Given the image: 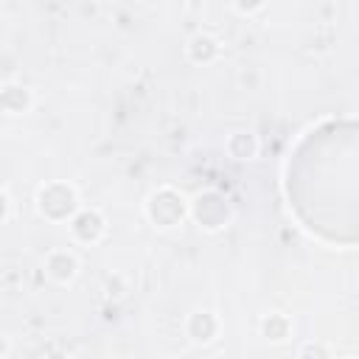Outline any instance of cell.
I'll return each instance as SVG.
<instances>
[{
	"mask_svg": "<svg viewBox=\"0 0 359 359\" xmlns=\"http://www.w3.org/2000/svg\"><path fill=\"white\" fill-rule=\"evenodd\" d=\"M74 205H76L74 188H67L62 183H59V197H53V188L51 185L40 191V210L45 213V217H51V219H65L67 213L74 210Z\"/></svg>",
	"mask_w": 359,
	"mask_h": 359,
	"instance_id": "1",
	"label": "cell"
},
{
	"mask_svg": "<svg viewBox=\"0 0 359 359\" xmlns=\"http://www.w3.org/2000/svg\"><path fill=\"white\" fill-rule=\"evenodd\" d=\"M74 233L82 239V242H96L101 233H104V219L99 210H82L79 217L74 219Z\"/></svg>",
	"mask_w": 359,
	"mask_h": 359,
	"instance_id": "2",
	"label": "cell"
},
{
	"mask_svg": "<svg viewBox=\"0 0 359 359\" xmlns=\"http://www.w3.org/2000/svg\"><path fill=\"white\" fill-rule=\"evenodd\" d=\"M76 269H79L76 258L70 256V253H65V250H59V253H53V256L48 258V275H51V278H56L59 283L70 281V278L76 275Z\"/></svg>",
	"mask_w": 359,
	"mask_h": 359,
	"instance_id": "3",
	"label": "cell"
},
{
	"mask_svg": "<svg viewBox=\"0 0 359 359\" xmlns=\"http://www.w3.org/2000/svg\"><path fill=\"white\" fill-rule=\"evenodd\" d=\"M217 328H219V323H217V317H213L210 312H197V315H191V320H188V334H191L197 342L213 340Z\"/></svg>",
	"mask_w": 359,
	"mask_h": 359,
	"instance_id": "4",
	"label": "cell"
},
{
	"mask_svg": "<svg viewBox=\"0 0 359 359\" xmlns=\"http://www.w3.org/2000/svg\"><path fill=\"white\" fill-rule=\"evenodd\" d=\"M28 101H31V96H28L26 87H6V90H3V107H6V112H12V115L26 112V110H28Z\"/></svg>",
	"mask_w": 359,
	"mask_h": 359,
	"instance_id": "5",
	"label": "cell"
},
{
	"mask_svg": "<svg viewBox=\"0 0 359 359\" xmlns=\"http://www.w3.org/2000/svg\"><path fill=\"white\" fill-rule=\"evenodd\" d=\"M228 149H231L233 158L247 160V158L256 155V137H253V135H244V132H236V135L228 140Z\"/></svg>",
	"mask_w": 359,
	"mask_h": 359,
	"instance_id": "6",
	"label": "cell"
},
{
	"mask_svg": "<svg viewBox=\"0 0 359 359\" xmlns=\"http://www.w3.org/2000/svg\"><path fill=\"white\" fill-rule=\"evenodd\" d=\"M264 334H267L269 340H283V337H286V320L272 315L269 320H264Z\"/></svg>",
	"mask_w": 359,
	"mask_h": 359,
	"instance_id": "7",
	"label": "cell"
},
{
	"mask_svg": "<svg viewBox=\"0 0 359 359\" xmlns=\"http://www.w3.org/2000/svg\"><path fill=\"white\" fill-rule=\"evenodd\" d=\"M301 359H328V353L320 348V345H306L301 351Z\"/></svg>",
	"mask_w": 359,
	"mask_h": 359,
	"instance_id": "8",
	"label": "cell"
}]
</instances>
